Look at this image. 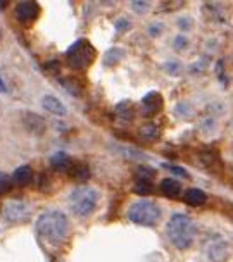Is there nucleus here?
<instances>
[{"mask_svg":"<svg viewBox=\"0 0 233 262\" xmlns=\"http://www.w3.org/2000/svg\"><path fill=\"white\" fill-rule=\"evenodd\" d=\"M138 135H140V138H143V140H154L159 137V128H157L156 123L149 121V123L142 124L138 128Z\"/></svg>","mask_w":233,"mask_h":262,"instance_id":"obj_24","label":"nucleus"},{"mask_svg":"<svg viewBox=\"0 0 233 262\" xmlns=\"http://www.w3.org/2000/svg\"><path fill=\"white\" fill-rule=\"evenodd\" d=\"M151 6L152 4L149 2V0H132V2H130V9H132L135 14H138V16H145V14L151 11Z\"/></svg>","mask_w":233,"mask_h":262,"instance_id":"obj_27","label":"nucleus"},{"mask_svg":"<svg viewBox=\"0 0 233 262\" xmlns=\"http://www.w3.org/2000/svg\"><path fill=\"white\" fill-rule=\"evenodd\" d=\"M162 167L167 169L170 172H173V174H176V176L183 178V180H188V178H190V174L181 166H175V164H162Z\"/></svg>","mask_w":233,"mask_h":262,"instance_id":"obj_35","label":"nucleus"},{"mask_svg":"<svg viewBox=\"0 0 233 262\" xmlns=\"http://www.w3.org/2000/svg\"><path fill=\"white\" fill-rule=\"evenodd\" d=\"M183 200L188 205H194V207H197V205H202L204 202H206L207 196H206V193H204L202 190H199V188H188L183 193Z\"/></svg>","mask_w":233,"mask_h":262,"instance_id":"obj_18","label":"nucleus"},{"mask_svg":"<svg viewBox=\"0 0 233 262\" xmlns=\"http://www.w3.org/2000/svg\"><path fill=\"white\" fill-rule=\"evenodd\" d=\"M140 109H142L143 116L157 114V112L162 109V97H161V93H157V92L147 93V95L142 98V102H140Z\"/></svg>","mask_w":233,"mask_h":262,"instance_id":"obj_10","label":"nucleus"},{"mask_svg":"<svg viewBox=\"0 0 233 262\" xmlns=\"http://www.w3.org/2000/svg\"><path fill=\"white\" fill-rule=\"evenodd\" d=\"M14 14H16V19L19 23H31L38 17L40 14V7L36 2H30V0H25V2H19L14 9Z\"/></svg>","mask_w":233,"mask_h":262,"instance_id":"obj_8","label":"nucleus"},{"mask_svg":"<svg viewBox=\"0 0 233 262\" xmlns=\"http://www.w3.org/2000/svg\"><path fill=\"white\" fill-rule=\"evenodd\" d=\"M181 62L176 59H167L164 64H162V69L166 71V74H170V76H180L181 73Z\"/></svg>","mask_w":233,"mask_h":262,"instance_id":"obj_28","label":"nucleus"},{"mask_svg":"<svg viewBox=\"0 0 233 262\" xmlns=\"http://www.w3.org/2000/svg\"><path fill=\"white\" fill-rule=\"evenodd\" d=\"M206 114L213 116L216 119H221L223 116L228 114V105L225 100H220V98H214V100L207 102L206 104Z\"/></svg>","mask_w":233,"mask_h":262,"instance_id":"obj_16","label":"nucleus"},{"mask_svg":"<svg viewBox=\"0 0 233 262\" xmlns=\"http://www.w3.org/2000/svg\"><path fill=\"white\" fill-rule=\"evenodd\" d=\"M166 235L170 238L171 245L178 250H186L192 247L197 235V226L194 219L186 214H173L166 223Z\"/></svg>","mask_w":233,"mask_h":262,"instance_id":"obj_1","label":"nucleus"},{"mask_svg":"<svg viewBox=\"0 0 233 262\" xmlns=\"http://www.w3.org/2000/svg\"><path fill=\"white\" fill-rule=\"evenodd\" d=\"M197 129H199V133L202 135V137L206 138V140H211L214 137H218V133H220V119L213 118V116L204 114L202 118L199 119Z\"/></svg>","mask_w":233,"mask_h":262,"instance_id":"obj_9","label":"nucleus"},{"mask_svg":"<svg viewBox=\"0 0 233 262\" xmlns=\"http://www.w3.org/2000/svg\"><path fill=\"white\" fill-rule=\"evenodd\" d=\"M11 186H12V180L6 172L0 171V193H6V191L11 190Z\"/></svg>","mask_w":233,"mask_h":262,"instance_id":"obj_37","label":"nucleus"},{"mask_svg":"<svg viewBox=\"0 0 233 262\" xmlns=\"http://www.w3.org/2000/svg\"><path fill=\"white\" fill-rule=\"evenodd\" d=\"M209 68V57H202L199 60H195V62L188 68V73L190 74H195V76H200L206 69Z\"/></svg>","mask_w":233,"mask_h":262,"instance_id":"obj_30","label":"nucleus"},{"mask_svg":"<svg viewBox=\"0 0 233 262\" xmlns=\"http://www.w3.org/2000/svg\"><path fill=\"white\" fill-rule=\"evenodd\" d=\"M23 124L31 135H44L47 129V121L35 112H26L23 118Z\"/></svg>","mask_w":233,"mask_h":262,"instance_id":"obj_11","label":"nucleus"},{"mask_svg":"<svg viewBox=\"0 0 233 262\" xmlns=\"http://www.w3.org/2000/svg\"><path fill=\"white\" fill-rule=\"evenodd\" d=\"M114 112L119 116V118L130 121V119L135 118V114H137V107H135V104L132 100H123V102H119V104L116 105Z\"/></svg>","mask_w":233,"mask_h":262,"instance_id":"obj_19","label":"nucleus"},{"mask_svg":"<svg viewBox=\"0 0 233 262\" xmlns=\"http://www.w3.org/2000/svg\"><path fill=\"white\" fill-rule=\"evenodd\" d=\"M200 161H202V164L206 167L213 169V167L218 164V156L214 152H200Z\"/></svg>","mask_w":233,"mask_h":262,"instance_id":"obj_33","label":"nucleus"},{"mask_svg":"<svg viewBox=\"0 0 233 262\" xmlns=\"http://www.w3.org/2000/svg\"><path fill=\"white\" fill-rule=\"evenodd\" d=\"M68 174L71 176L74 181H78V183H83V181H87L88 178H90V167H88L85 162H71V166H69V169H68Z\"/></svg>","mask_w":233,"mask_h":262,"instance_id":"obj_14","label":"nucleus"},{"mask_svg":"<svg viewBox=\"0 0 233 262\" xmlns=\"http://www.w3.org/2000/svg\"><path fill=\"white\" fill-rule=\"evenodd\" d=\"M162 210L154 200H137L128 207L126 216L138 226H154L161 219Z\"/></svg>","mask_w":233,"mask_h":262,"instance_id":"obj_4","label":"nucleus"},{"mask_svg":"<svg viewBox=\"0 0 233 262\" xmlns=\"http://www.w3.org/2000/svg\"><path fill=\"white\" fill-rule=\"evenodd\" d=\"M171 47H173L175 52L178 54H185L190 50V38L188 35H183V33H176L173 36V40H171Z\"/></svg>","mask_w":233,"mask_h":262,"instance_id":"obj_22","label":"nucleus"},{"mask_svg":"<svg viewBox=\"0 0 233 262\" xmlns=\"http://www.w3.org/2000/svg\"><path fill=\"white\" fill-rule=\"evenodd\" d=\"M173 112L178 119H183V121H188V119H194L197 116V111H195V105L192 104L190 100H178L173 107Z\"/></svg>","mask_w":233,"mask_h":262,"instance_id":"obj_13","label":"nucleus"},{"mask_svg":"<svg viewBox=\"0 0 233 262\" xmlns=\"http://www.w3.org/2000/svg\"><path fill=\"white\" fill-rule=\"evenodd\" d=\"M0 92H2V93H7V85H6V81H4L2 74H0Z\"/></svg>","mask_w":233,"mask_h":262,"instance_id":"obj_38","label":"nucleus"},{"mask_svg":"<svg viewBox=\"0 0 233 262\" xmlns=\"http://www.w3.org/2000/svg\"><path fill=\"white\" fill-rule=\"evenodd\" d=\"M0 40H2V30H0Z\"/></svg>","mask_w":233,"mask_h":262,"instance_id":"obj_41","label":"nucleus"},{"mask_svg":"<svg viewBox=\"0 0 233 262\" xmlns=\"http://www.w3.org/2000/svg\"><path fill=\"white\" fill-rule=\"evenodd\" d=\"M6 4H7V2H0V9H4V7H6Z\"/></svg>","mask_w":233,"mask_h":262,"instance_id":"obj_40","label":"nucleus"},{"mask_svg":"<svg viewBox=\"0 0 233 262\" xmlns=\"http://www.w3.org/2000/svg\"><path fill=\"white\" fill-rule=\"evenodd\" d=\"M2 216L7 223H23L30 217V205L23 200H9L2 207Z\"/></svg>","mask_w":233,"mask_h":262,"instance_id":"obj_7","label":"nucleus"},{"mask_svg":"<svg viewBox=\"0 0 233 262\" xmlns=\"http://www.w3.org/2000/svg\"><path fill=\"white\" fill-rule=\"evenodd\" d=\"M132 19L126 16H119L118 19L114 21V30L118 31V33H126L132 30Z\"/></svg>","mask_w":233,"mask_h":262,"instance_id":"obj_31","label":"nucleus"},{"mask_svg":"<svg viewBox=\"0 0 233 262\" xmlns=\"http://www.w3.org/2000/svg\"><path fill=\"white\" fill-rule=\"evenodd\" d=\"M124 55H126V52H124L121 47H113V49H109L104 55V64L107 66V68H111V66H116L119 64L121 60L124 59Z\"/></svg>","mask_w":233,"mask_h":262,"instance_id":"obj_21","label":"nucleus"},{"mask_svg":"<svg viewBox=\"0 0 233 262\" xmlns=\"http://www.w3.org/2000/svg\"><path fill=\"white\" fill-rule=\"evenodd\" d=\"M50 166L54 167L55 171H68L69 166H71V159L66 152H55L52 157H50Z\"/></svg>","mask_w":233,"mask_h":262,"instance_id":"obj_20","label":"nucleus"},{"mask_svg":"<svg viewBox=\"0 0 233 262\" xmlns=\"http://www.w3.org/2000/svg\"><path fill=\"white\" fill-rule=\"evenodd\" d=\"M161 191L170 199H175V196H180L181 193V181L175 180V178H164L161 181Z\"/></svg>","mask_w":233,"mask_h":262,"instance_id":"obj_17","label":"nucleus"},{"mask_svg":"<svg viewBox=\"0 0 233 262\" xmlns=\"http://www.w3.org/2000/svg\"><path fill=\"white\" fill-rule=\"evenodd\" d=\"M156 176V169L149 166H138L137 167V180H152Z\"/></svg>","mask_w":233,"mask_h":262,"instance_id":"obj_34","label":"nucleus"},{"mask_svg":"<svg viewBox=\"0 0 233 262\" xmlns=\"http://www.w3.org/2000/svg\"><path fill=\"white\" fill-rule=\"evenodd\" d=\"M12 183L17 185V186H26L28 183H31L33 180V169L30 166H19L12 174Z\"/></svg>","mask_w":233,"mask_h":262,"instance_id":"obj_15","label":"nucleus"},{"mask_svg":"<svg viewBox=\"0 0 233 262\" xmlns=\"http://www.w3.org/2000/svg\"><path fill=\"white\" fill-rule=\"evenodd\" d=\"M60 85L71 93V95H80L81 93V85L74 79H60Z\"/></svg>","mask_w":233,"mask_h":262,"instance_id":"obj_32","label":"nucleus"},{"mask_svg":"<svg viewBox=\"0 0 233 262\" xmlns=\"http://www.w3.org/2000/svg\"><path fill=\"white\" fill-rule=\"evenodd\" d=\"M69 231L68 216L60 210H47L36 219V233L50 243H59Z\"/></svg>","mask_w":233,"mask_h":262,"instance_id":"obj_2","label":"nucleus"},{"mask_svg":"<svg viewBox=\"0 0 233 262\" xmlns=\"http://www.w3.org/2000/svg\"><path fill=\"white\" fill-rule=\"evenodd\" d=\"M175 26L178 28V33L186 35V33H190L195 28V19L192 16H188V14H181V16L175 19Z\"/></svg>","mask_w":233,"mask_h":262,"instance_id":"obj_23","label":"nucleus"},{"mask_svg":"<svg viewBox=\"0 0 233 262\" xmlns=\"http://www.w3.org/2000/svg\"><path fill=\"white\" fill-rule=\"evenodd\" d=\"M202 254L207 262H225L231 254V243L220 233H211L202 243Z\"/></svg>","mask_w":233,"mask_h":262,"instance_id":"obj_5","label":"nucleus"},{"mask_svg":"<svg viewBox=\"0 0 233 262\" xmlns=\"http://www.w3.org/2000/svg\"><path fill=\"white\" fill-rule=\"evenodd\" d=\"M228 129L231 131V135H233V116L230 118V121H228Z\"/></svg>","mask_w":233,"mask_h":262,"instance_id":"obj_39","label":"nucleus"},{"mask_svg":"<svg viewBox=\"0 0 233 262\" xmlns=\"http://www.w3.org/2000/svg\"><path fill=\"white\" fill-rule=\"evenodd\" d=\"M68 204L74 216L88 217L95 212L97 205H99V191L92 186H78L69 193Z\"/></svg>","mask_w":233,"mask_h":262,"instance_id":"obj_3","label":"nucleus"},{"mask_svg":"<svg viewBox=\"0 0 233 262\" xmlns=\"http://www.w3.org/2000/svg\"><path fill=\"white\" fill-rule=\"evenodd\" d=\"M218 47H220V41H218V38H207L206 41H204V52H206L207 57H209V55L216 54Z\"/></svg>","mask_w":233,"mask_h":262,"instance_id":"obj_36","label":"nucleus"},{"mask_svg":"<svg viewBox=\"0 0 233 262\" xmlns=\"http://www.w3.org/2000/svg\"><path fill=\"white\" fill-rule=\"evenodd\" d=\"M145 33H147L149 38H152V40L161 38L162 33H164V23H162V21H157V19L151 21V23L147 25V28H145Z\"/></svg>","mask_w":233,"mask_h":262,"instance_id":"obj_25","label":"nucleus"},{"mask_svg":"<svg viewBox=\"0 0 233 262\" xmlns=\"http://www.w3.org/2000/svg\"><path fill=\"white\" fill-rule=\"evenodd\" d=\"M66 59L73 69H87L95 59V49L88 40H78L68 49Z\"/></svg>","mask_w":233,"mask_h":262,"instance_id":"obj_6","label":"nucleus"},{"mask_svg":"<svg viewBox=\"0 0 233 262\" xmlns=\"http://www.w3.org/2000/svg\"><path fill=\"white\" fill-rule=\"evenodd\" d=\"M41 105H44L47 112H50L52 116H57V118H64L68 114V107L55 95H44L41 97Z\"/></svg>","mask_w":233,"mask_h":262,"instance_id":"obj_12","label":"nucleus"},{"mask_svg":"<svg viewBox=\"0 0 233 262\" xmlns=\"http://www.w3.org/2000/svg\"><path fill=\"white\" fill-rule=\"evenodd\" d=\"M116 150L123 154L126 159H133V161H145L147 159L145 154L137 150V148H130V147H123V145H119V147H116Z\"/></svg>","mask_w":233,"mask_h":262,"instance_id":"obj_26","label":"nucleus"},{"mask_svg":"<svg viewBox=\"0 0 233 262\" xmlns=\"http://www.w3.org/2000/svg\"><path fill=\"white\" fill-rule=\"evenodd\" d=\"M154 190V183L152 180H137L135 181L133 191L138 195H149Z\"/></svg>","mask_w":233,"mask_h":262,"instance_id":"obj_29","label":"nucleus"}]
</instances>
